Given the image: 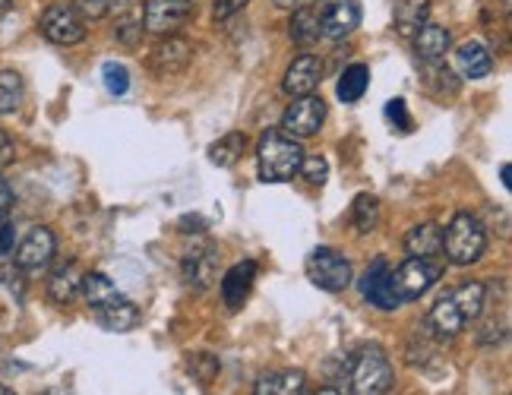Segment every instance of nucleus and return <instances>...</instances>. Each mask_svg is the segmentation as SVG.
<instances>
[{"instance_id": "obj_27", "label": "nucleus", "mask_w": 512, "mask_h": 395, "mask_svg": "<svg viewBox=\"0 0 512 395\" xmlns=\"http://www.w3.org/2000/svg\"><path fill=\"white\" fill-rule=\"evenodd\" d=\"M427 10H430V0H396V7H392L396 29L402 35H415L418 26L427 23Z\"/></svg>"}, {"instance_id": "obj_21", "label": "nucleus", "mask_w": 512, "mask_h": 395, "mask_svg": "<svg viewBox=\"0 0 512 395\" xmlns=\"http://www.w3.org/2000/svg\"><path fill=\"white\" fill-rule=\"evenodd\" d=\"M80 294H83V301L89 304V310H92V313L124 298V294L117 291V285H114V282L108 279L105 272H83Z\"/></svg>"}, {"instance_id": "obj_42", "label": "nucleus", "mask_w": 512, "mask_h": 395, "mask_svg": "<svg viewBox=\"0 0 512 395\" xmlns=\"http://www.w3.org/2000/svg\"><path fill=\"white\" fill-rule=\"evenodd\" d=\"M10 203H13V193H10L4 177H0V222H4V215L10 212Z\"/></svg>"}, {"instance_id": "obj_48", "label": "nucleus", "mask_w": 512, "mask_h": 395, "mask_svg": "<svg viewBox=\"0 0 512 395\" xmlns=\"http://www.w3.org/2000/svg\"><path fill=\"white\" fill-rule=\"evenodd\" d=\"M42 395H73V392H67V389H48V392H42Z\"/></svg>"}, {"instance_id": "obj_30", "label": "nucleus", "mask_w": 512, "mask_h": 395, "mask_svg": "<svg viewBox=\"0 0 512 395\" xmlns=\"http://www.w3.org/2000/svg\"><path fill=\"white\" fill-rule=\"evenodd\" d=\"M23 95H26L23 76L16 70H0V117L16 114L19 105H23Z\"/></svg>"}, {"instance_id": "obj_11", "label": "nucleus", "mask_w": 512, "mask_h": 395, "mask_svg": "<svg viewBox=\"0 0 512 395\" xmlns=\"http://www.w3.org/2000/svg\"><path fill=\"white\" fill-rule=\"evenodd\" d=\"M181 275L184 285L193 291H206L219 282V253H215L212 244L203 247H190L181 260Z\"/></svg>"}, {"instance_id": "obj_18", "label": "nucleus", "mask_w": 512, "mask_h": 395, "mask_svg": "<svg viewBox=\"0 0 512 395\" xmlns=\"http://www.w3.org/2000/svg\"><path fill=\"white\" fill-rule=\"evenodd\" d=\"M80 282H83V272L80 266H76L73 260L70 263H61L51 275H48V285H45V294H48V301L57 304V307H64L70 304L76 294H80Z\"/></svg>"}, {"instance_id": "obj_4", "label": "nucleus", "mask_w": 512, "mask_h": 395, "mask_svg": "<svg viewBox=\"0 0 512 395\" xmlns=\"http://www.w3.org/2000/svg\"><path fill=\"white\" fill-rule=\"evenodd\" d=\"M38 32H42L51 45L70 48V45H80L86 38V19L76 13L67 0H54V4H48L42 16H38Z\"/></svg>"}, {"instance_id": "obj_46", "label": "nucleus", "mask_w": 512, "mask_h": 395, "mask_svg": "<svg viewBox=\"0 0 512 395\" xmlns=\"http://www.w3.org/2000/svg\"><path fill=\"white\" fill-rule=\"evenodd\" d=\"M10 7H13V0H0V19L10 13Z\"/></svg>"}, {"instance_id": "obj_6", "label": "nucleus", "mask_w": 512, "mask_h": 395, "mask_svg": "<svg viewBox=\"0 0 512 395\" xmlns=\"http://www.w3.org/2000/svg\"><path fill=\"white\" fill-rule=\"evenodd\" d=\"M307 279L320 291L342 294L351 285V263L336 250V247H317L307 256Z\"/></svg>"}, {"instance_id": "obj_29", "label": "nucleus", "mask_w": 512, "mask_h": 395, "mask_svg": "<svg viewBox=\"0 0 512 395\" xmlns=\"http://www.w3.org/2000/svg\"><path fill=\"white\" fill-rule=\"evenodd\" d=\"M367 86H370V70L364 64H351V67H345L336 92H339V98L345 105H354V102H361V98H364Z\"/></svg>"}, {"instance_id": "obj_2", "label": "nucleus", "mask_w": 512, "mask_h": 395, "mask_svg": "<svg viewBox=\"0 0 512 395\" xmlns=\"http://www.w3.org/2000/svg\"><path fill=\"white\" fill-rule=\"evenodd\" d=\"M304 149L298 140H291L285 133H263L256 143V168H260V181L266 184H285L294 181V174L301 171Z\"/></svg>"}, {"instance_id": "obj_8", "label": "nucleus", "mask_w": 512, "mask_h": 395, "mask_svg": "<svg viewBox=\"0 0 512 395\" xmlns=\"http://www.w3.org/2000/svg\"><path fill=\"white\" fill-rule=\"evenodd\" d=\"M196 0H149L143 10V29L152 35H177L193 23Z\"/></svg>"}, {"instance_id": "obj_47", "label": "nucleus", "mask_w": 512, "mask_h": 395, "mask_svg": "<svg viewBox=\"0 0 512 395\" xmlns=\"http://www.w3.org/2000/svg\"><path fill=\"white\" fill-rule=\"evenodd\" d=\"M313 395H345V392H339V389H320V392H313Z\"/></svg>"}, {"instance_id": "obj_9", "label": "nucleus", "mask_w": 512, "mask_h": 395, "mask_svg": "<svg viewBox=\"0 0 512 395\" xmlns=\"http://www.w3.org/2000/svg\"><path fill=\"white\" fill-rule=\"evenodd\" d=\"M54 253H57L54 231L45 228V225H32L23 234V241L13 247V266L19 272H38V269H45L54 260Z\"/></svg>"}, {"instance_id": "obj_7", "label": "nucleus", "mask_w": 512, "mask_h": 395, "mask_svg": "<svg viewBox=\"0 0 512 395\" xmlns=\"http://www.w3.org/2000/svg\"><path fill=\"white\" fill-rule=\"evenodd\" d=\"M326 121V102L317 95H301L285 108L282 114V133L291 136V140H307V136H317L323 130Z\"/></svg>"}, {"instance_id": "obj_26", "label": "nucleus", "mask_w": 512, "mask_h": 395, "mask_svg": "<svg viewBox=\"0 0 512 395\" xmlns=\"http://www.w3.org/2000/svg\"><path fill=\"white\" fill-rule=\"evenodd\" d=\"M351 225L358 234H370L380 228V200L373 193H358L351 203Z\"/></svg>"}, {"instance_id": "obj_23", "label": "nucleus", "mask_w": 512, "mask_h": 395, "mask_svg": "<svg viewBox=\"0 0 512 395\" xmlns=\"http://www.w3.org/2000/svg\"><path fill=\"white\" fill-rule=\"evenodd\" d=\"M456 64H459L462 76L484 79V76H490V70H494V54H490V48L484 42H465L456 51Z\"/></svg>"}, {"instance_id": "obj_3", "label": "nucleus", "mask_w": 512, "mask_h": 395, "mask_svg": "<svg viewBox=\"0 0 512 395\" xmlns=\"http://www.w3.org/2000/svg\"><path fill=\"white\" fill-rule=\"evenodd\" d=\"M487 250V228L478 215L456 212L443 228V253L452 266H475Z\"/></svg>"}, {"instance_id": "obj_1", "label": "nucleus", "mask_w": 512, "mask_h": 395, "mask_svg": "<svg viewBox=\"0 0 512 395\" xmlns=\"http://www.w3.org/2000/svg\"><path fill=\"white\" fill-rule=\"evenodd\" d=\"M342 380L348 395H386L392 389V364L386 358V351L370 345L361 348L358 354H351L345 361Z\"/></svg>"}, {"instance_id": "obj_33", "label": "nucleus", "mask_w": 512, "mask_h": 395, "mask_svg": "<svg viewBox=\"0 0 512 395\" xmlns=\"http://www.w3.org/2000/svg\"><path fill=\"white\" fill-rule=\"evenodd\" d=\"M301 177H307L310 184H326V177H329V162L323 155H304V162H301Z\"/></svg>"}, {"instance_id": "obj_10", "label": "nucleus", "mask_w": 512, "mask_h": 395, "mask_svg": "<svg viewBox=\"0 0 512 395\" xmlns=\"http://www.w3.org/2000/svg\"><path fill=\"white\" fill-rule=\"evenodd\" d=\"M193 42L184 35H162V42L149 51V70L155 76H177L193 64Z\"/></svg>"}, {"instance_id": "obj_15", "label": "nucleus", "mask_w": 512, "mask_h": 395, "mask_svg": "<svg viewBox=\"0 0 512 395\" xmlns=\"http://www.w3.org/2000/svg\"><path fill=\"white\" fill-rule=\"evenodd\" d=\"M433 342L443 345V342H452L456 335L465 329V320H462V313L459 307L452 304V298L446 294V298H440L437 304H433L424 316V326H421Z\"/></svg>"}, {"instance_id": "obj_39", "label": "nucleus", "mask_w": 512, "mask_h": 395, "mask_svg": "<svg viewBox=\"0 0 512 395\" xmlns=\"http://www.w3.org/2000/svg\"><path fill=\"white\" fill-rule=\"evenodd\" d=\"M13 247H16V228L10 222H0V260L13 256Z\"/></svg>"}, {"instance_id": "obj_13", "label": "nucleus", "mask_w": 512, "mask_h": 395, "mask_svg": "<svg viewBox=\"0 0 512 395\" xmlns=\"http://www.w3.org/2000/svg\"><path fill=\"white\" fill-rule=\"evenodd\" d=\"M361 26V0H329L320 16L323 38L329 42H342V38L354 35Z\"/></svg>"}, {"instance_id": "obj_40", "label": "nucleus", "mask_w": 512, "mask_h": 395, "mask_svg": "<svg viewBox=\"0 0 512 395\" xmlns=\"http://www.w3.org/2000/svg\"><path fill=\"white\" fill-rule=\"evenodd\" d=\"M13 158H16V146H13L10 136H7L4 130H0V168H7V165L13 162Z\"/></svg>"}, {"instance_id": "obj_17", "label": "nucleus", "mask_w": 512, "mask_h": 395, "mask_svg": "<svg viewBox=\"0 0 512 395\" xmlns=\"http://www.w3.org/2000/svg\"><path fill=\"white\" fill-rule=\"evenodd\" d=\"M411 42H415V54L424 64H440L452 48V35L446 26L424 23V26H418L415 35H411Z\"/></svg>"}, {"instance_id": "obj_16", "label": "nucleus", "mask_w": 512, "mask_h": 395, "mask_svg": "<svg viewBox=\"0 0 512 395\" xmlns=\"http://www.w3.org/2000/svg\"><path fill=\"white\" fill-rule=\"evenodd\" d=\"M256 282V263L253 260H241L234 263L225 275H222V301L228 310H238L253 291Z\"/></svg>"}, {"instance_id": "obj_19", "label": "nucleus", "mask_w": 512, "mask_h": 395, "mask_svg": "<svg viewBox=\"0 0 512 395\" xmlns=\"http://www.w3.org/2000/svg\"><path fill=\"white\" fill-rule=\"evenodd\" d=\"M405 250L408 256L418 260H437L443 253V228L437 222H421L405 234Z\"/></svg>"}, {"instance_id": "obj_22", "label": "nucleus", "mask_w": 512, "mask_h": 395, "mask_svg": "<svg viewBox=\"0 0 512 395\" xmlns=\"http://www.w3.org/2000/svg\"><path fill=\"white\" fill-rule=\"evenodd\" d=\"M304 389H307L304 370H275L256 380L253 395H304Z\"/></svg>"}, {"instance_id": "obj_32", "label": "nucleus", "mask_w": 512, "mask_h": 395, "mask_svg": "<svg viewBox=\"0 0 512 395\" xmlns=\"http://www.w3.org/2000/svg\"><path fill=\"white\" fill-rule=\"evenodd\" d=\"M102 83H105V89H108L111 95H127V89H130V73H127L124 64L108 61V64L102 67Z\"/></svg>"}, {"instance_id": "obj_14", "label": "nucleus", "mask_w": 512, "mask_h": 395, "mask_svg": "<svg viewBox=\"0 0 512 395\" xmlns=\"http://www.w3.org/2000/svg\"><path fill=\"white\" fill-rule=\"evenodd\" d=\"M320 83H323V61H320L317 54L294 57V61L288 64V70H285V76H282V89L291 98H301V95L317 92Z\"/></svg>"}, {"instance_id": "obj_12", "label": "nucleus", "mask_w": 512, "mask_h": 395, "mask_svg": "<svg viewBox=\"0 0 512 395\" xmlns=\"http://www.w3.org/2000/svg\"><path fill=\"white\" fill-rule=\"evenodd\" d=\"M358 288H361V298L370 307H377V310H396V307H402L399 298H396V291H392V266L386 260H373L364 269Z\"/></svg>"}, {"instance_id": "obj_35", "label": "nucleus", "mask_w": 512, "mask_h": 395, "mask_svg": "<svg viewBox=\"0 0 512 395\" xmlns=\"http://www.w3.org/2000/svg\"><path fill=\"white\" fill-rule=\"evenodd\" d=\"M67 4L80 13L86 23H92V19H105L108 16V4L105 0H67Z\"/></svg>"}, {"instance_id": "obj_44", "label": "nucleus", "mask_w": 512, "mask_h": 395, "mask_svg": "<svg viewBox=\"0 0 512 395\" xmlns=\"http://www.w3.org/2000/svg\"><path fill=\"white\" fill-rule=\"evenodd\" d=\"M500 177H503V187H506V190H512V168H509V165H503V168H500Z\"/></svg>"}, {"instance_id": "obj_37", "label": "nucleus", "mask_w": 512, "mask_h": 395, "mask_svg": "<svg viewBox=\"0 0 512 395\" xmlns=\"http://www.w3.org/2000/svg\"><path fill=\"white\" fill-rule=\"evenodd\" d=\"M386 117L392 124H396L399 130H411V114H408V105H405V98H389V105H386Z\"/></svg>"}, {"instance_id": "obj_25", "label": "nucleus", "mask_w": 512, "mask_h": 395, "mask_svg": "<svg viewBox=\"0 0 512 395\" xmlns=\"http://www.w3.org/2000/svg\"><path fill=\"white\" fill-rule=\"evenodd\" d=\"M449 298H452V304L459 307L465 323H475V320H481V313L487 307V285L484 282H465V285H459L456 291H452Z\"/></svg>"}, {"instance_id": "obj_49", "label": "nucleus", "mask_w": 512, "mask_h": 395, "mask_svg": "<svg viewBox=\"0 0 512 395\" xmlns=\"http://www.w3.org/2000/svg\"><path fill=\"white\" fill-rule=\"evenodd\" d=\"M494 4H497V7H503V10H509V4H512V0H494Z\"/></svg>"}, {"instance_id": "obj_36", "label": "nucleus", "mask_w": 512, "mask_h": 395, "mask_svg": "<svg viewBox=\"0 0 512 395\" xmlns=\"http://www.w3.org/2000/svg\"><path fill=\"white\" fill-rule=\"evenodd\" d=\"M247 4H250V0H215V4H212V19H215V26H219V23H228V19H231V16H238Z\"/></svg>"}, {"instance_id": "obj_41", "label": "nucleus", "mask_w": 512, "mask_h": 395, "mask_svg": "<svg viewBox=\"0 0 512 395\" xmlns=\"http://www.w3.org/2000/svg\"><path fill=\"white\" fill-rule=\"evenodd\" d=\"M177 228H181L184 234H193V231H196V234H200V231L206 228V222L200 219V215H184V219H181V222H177Z\"/></svg>"}, {"instance_id": "obj_5", "label": "nucleus", "mask_w": 512, "mask_h": 395, "mask_svg": "<svg viewBox=\"0 0 512 395\" xmlns=\"http://www.w3.org/2000/svg\"><path fill=\"white\" fill-rule=\"evenodd\" d=\"M443 266L433 260H418V256H408V260L392 269V291H396L399 304L418 301L424 294L440 282Z\"/></svg>"}, {"instance_id": "obj_28", "label": "nucleus", "mask_w": 512, "mask_h": 395, "mask_svg": "<svg viewBox=\"0 0 512 395\" xmlns=\"http://www.w3.org/2000/svg\"><path fill=\"white\" fill-rule=\"evenodd\" d=\"M244 149H247V136L244 133H228V136H222L219 143L209 146V162L219 165V168H234L244 158Z\"/></svg>"}, {"instance_id": "obj_43", "label": "nucleus", "mask_w": 512, "mask_h": 395, "mask_svg": "<svg viewBox=\"0 0 512 395\" xmlns=\"http://www.w3.org/2000/svg\"><path fill=\"white\" fill-rule=\"evenodd\" d=\"M105 4H108V13H117V16H121V13H127V10L133 7V0H105Z\"/></svg>"}, {"instance_id": "obj_50", "label": "nucleus", "mask_w": 512, "mask_h": 395, "mask_svg": "<svg viewBox=\"0 0 512 395\" xmlns=\"http://www.w3.org/2000/svg\"><path fill=\"white\" fill-rule=\"evenodd\" d=\"M0 395H16L13 389H7V386H0Z\"/></svg>"}, {"instance_id": "obj_31", "label": "nucleus", "mask_w": 512, "mask_h": 395, "mask_svg": "<svg viewBox=\"0 0 512 395\" xmlns=\"http://www.w3.org/2000/svg\"><path fill=\"white\" fill-rule=\"evenodd\" d=\"M143 19L136 16V13H121L117 16V29H114V35H117V42H121L124 48H140V42H143Z\"/></svg>"}, {"instance_id": "obj_34", "label": "nucleus", "mask_w": 512, "mask_h": 395, "mask_svg": "<svg viewBox=\"0 0 512 395\" xmlns=\"http://www.w3.org/2000/svg\"><path fill=\"white\" fill-rule=\"evenodd\" d=\"M190 370H193V377L200 380V383H212V380H215V373H219V361H215L209 351H203V354H193Z\"/></svg>"}, {"instance_id": "obj_20", "label": "nucleus", "mask_w": 512, "mask_h": 395, "mask_svg": "<svg viewBox=\"0 0 512 395\" xmlns=\"http://www.w3.org/2000/svg\"><path fill=\"white\" fill-rule=\"evenodd\" d=\"M288 35L298 48H313L323 38L320 29V13L313 7H294L288 19Z\"/></svg>"}, {"instance_id": "obj_24", "label": "nucleus", "mask_w": 512, "mask_h": 395, "mask_svg": "<svg viewBox=\"0 0 512 395\" xmlns=\"http://www.w3.org/2000/svg\"><path fill=\"white\" fill-rule=\"evenodd\" d=\"M95 320L102 323L108 332H130L136 329V323H140V307H136L127 294L121 301H114L102 310H95Z\"/></svg>"}, {"instance_id": "obj_45", "label": "nucleus", "mask_w": 512, "mask_h": 395, "mask_svg": "<svg viewBox=\"0 0 512 395\" xmlns=\"http://www.w3.org/2000/svg\"><path fill=\"white\" fill-rule=\"evenodd\" d=\"M272 4L279 7V10H294V7L301 4V0H272Z\"/></svg>"}, {"instance_id": "obj_38", "label": "nucleus", "mask_w": 512, "mask_h": 395, "mask_svg": "<svg viewBox=\"0 0 512 395\" xmlns=\"http://www.w3.org/2000/svg\"><path fill=\"white\" fill-rule=\"evenodd\" d=\"M503 335H506L503 323L497 326V320H490V323H484V329L478 332V345H484V348L500 345V342H503Z\"/></svg>"}]
</instances>
